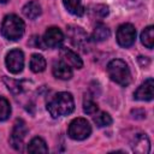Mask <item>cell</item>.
<instances>
[{"instance_id": "cell-12", "label": "cell", "mask_w": 154, "mask_h": 154, "mask_svg": "<svg viewBox=\"0 0 154 154\" xmlns=\"http://www.w3.org/2000/svg\"><path fill=\"white\" fill-rule=\"evenodd\" d=\"M52 71H53V75H54L57 78L63 79V81L70 79V78L72 77V69H71V66H69V65H67L66 63H64L63 60L54 63Z\"/></svg>"}, {"instance_id": "cell-16", "label": "cell", "mask_w": 154, "mask_h": 154, "mask_svg": "<svg viewBox=\"0 0 154 154\" xmlns=\"http://www.w3.org/2000/svg\"><path fill=\"white\" fill-rule=\"evenodd\" d=\"M63 4L65 6V8L75 16H82L84 13V7L82 6V0H63Z\"/></svg>"}, {"instance_id": "cell-15", "label": "cell", "mask_w": 154, "mask_h": 154, "mask_svg": "<svg viewBox=\"0 0 154 154\" xmlns=\"http://www.w3.org/2000/svg\"><path fill=\"white\" fill-rule=\"evenodd\" d=\"M28 152L29 153H48V148L43 138L34 137L28 144Z\"/></svg>"}, {"instance_id": "cell-7", "label": "cell", "mask_w": 154, "mask_h": 154, "mask_svg": "<svg viewBox=\"0 0 154 154\" xmlns=\"http://www.w3.org/2000/svg\"><path fill=\"white\" fill-rule=\"evenodd\" d=\"M6 67L11 73H19L22 72L23 67H24V54L20 49H12L7 53L6 59Z\"/></svg>"}, {"instance_id": "cell-5", "label": "cell", "mask_w": 154, "mask_h": 154, "mask_svg": "<svg viewBox=\"0 0 154 154\" xmlns=\"http://www.w3.org/2000/svg\"><path fill=\"white\" fill-rule=\"evenodd\" d=\"M28 132V129H26V125L24 123V120L22 119H18L16 123H14V126H13V130L11 132V136H10V144L16 149V150H23V147H24V138H25V135Z\"/></svg>"}, {"instance_id": "cell-19", "label": "cell", "mask_w": 154, "mask_h": 154, "mask_svg": "<svg viewBox=\"0 0 154 154\" xmlns=\"http://www.w3.org/2000/svg\"><path fill=\"white\" fill-rule=\"evenodd\" d=\"M141 42L147 48H149V49L153 48V46H154V28L152 25L147 26L141 32Z\"/></svg>"}, {"instance_id": "cell-2", "label": "cell", "mask_w": 154, "mask_h": 154, "mask_svg": "<svg viewBox=\"0 0 154 154\" xmlns=\"http://www.w3.org/2000/svg\"><path fill=\"white\" fill-rule=\"evenodd\" d=\"M25 30V25L24 22L16 14H8L4 18L2 23H1V35L10 40V41H17L19 40Z\"/></svg>"}, {"instance_id": "cell-25", "label": "cell", "mask_w": 154, "mask_h": 154, "mask_svg": "<svg viewBox=\"0 0 154 154\" xmlns=\"http://www.w3.org/2000/svg\"><path fill=\"white\" fill-rule=\"evenodd\" d=\"M7 1H8V0H0L1 4H5V2H7Z\"/></svg>"}, {"instance_id": "cell-9", "label": "cell", "mask_w": 154, "mask_h": 154, "mask_svg": "<svg viewBox=\"0 0 154 154\" xmlns=\"http://www.w3.org/2000/svg\"><path fill=\"white\" fill-rule=\"evenodd\" d=\"M42 40H43V43L46 47L55 48V47H59L61 45V42L64 41V34L59 28L52 26L46 30Z\"/></svg>"}, {"instance_id": "cell-13", "label": "cell", "mask_w": 154, "mask_h": 154, "mask_svg": "<svg viewBox=\"0 0 154 154\" xmlns=\"http://www.w3.org/2000/svg\"><path fill=\"white\" fill-rule=\"evenodd\" d=\"M132 149L134 152L136 153H149L150 150V142H149V138L146 134H138L135 140H134V143H132Z\"/></svg>"}, {"instance_id": "cell-18", "label": "cell", "mask_w": 154, "mask_h": 154, "mask_svg": "<svg viewBox=\"0 0 154 154\" xmlns=\"http://www.w3.org/2000/svg\"><path fill=\"white\" fill-rule=\"evenodd\" d=\"M111 36V30L103 25V24H99L96 25V28L94 29L93 31V35H91V38L96 42H101V41H105L107 40L108 37Z\"/></svg>"}, {"instance_id": "cell-14", "label": "cell", "mask_w": 154, "mask_h": 154, "mask_svg": "<svg viewBox=\"0 0 154 154\" xmlns=\"http://www.w3.org/2000/svg\"><path fill=\"white\" fill-rule=\"evenodd\" d=\"M23 14L29 19H35L41 14V6L37 1H29L23 7Z\"/></svg>"}, {"instance_id": "cell-3", "label": "cell", "mask_w": 154, "mask_h": 154, "mask_svg": "<svg viewBox=\"0 0 154 154\" xmlns=\"http://www.w3.org/2000/svg\"><path fill=\"white\" fill-rule=\"evenodd\" d=\"M109 78L122 87H126L131 82V73L128 64L122 59H113L107 65Z\"/></svg>"}, {"instance_id": "cell-1", "label": "cell", "mask_w": 154, "mask_h": 154, "mask_svg": "<svg viewBox=\"0 0 154 154\" xmlns=\"http://www.w3.org/2000/svg\"><path fill=\"white\" fill-rule=\"evenodd\" d=\"M75 109V101L70 93L60 91L51 97L47 102V111L53 118L70 114Z\"/></svg>"}, {"instance_id": "cell-11", "label": "cell", "mask_w": 154, "mask_h": 154, "mask_svg": "<svg viewBox=\"0 0 154 154\" xmlns=\"http://www.w3.org/2000/svg\"><path fill=\"white\" fill-rule=\"evenodd\" d=\"M60 58L64 63H66L69 66L75 67V69H81L83 66V61L79 58V55L77 53H75L73 51H71L70 48H61L60 49Z\"/></svg>"}, {"instance_id": "cell-24", "label": "cell", "mask_w": 154, "mask_h": 154, "mask_svg": "<svg viewBox=\"0 0 154 154\" xmlns=\"http://www.w3.org/2000/svg\"><path fill=\"white\" fill-rule=\"evenodd\" d=\"M97 109H99L97 105L91 99H85L84 100V102H83V111L87 114H95L97 112Z\"/></svg>"}, {"instance_id": "cell-21", "label": "cell", "mask_w": 154, "mask_h": 154, "mask_svg": "<svg viewBox=\"0 0 154 154\" xmlns=\"http://www.w3.org/2000/svg\"><path fill=\"white\" fill-rule=\"evenodd\" d=\"M93 120L99 128L108 126L112 124V117L106 112H99L97 114L95 113V116L93 117Z\"/></svg>"}, {"instance_id": "cell-22", "label": "cell", "mask_w": 154, "mask_h": 154, "mask_svg": "<svg viewBox=\"0 0 154 154\" xmlns=\"http://www.w3.org/2000/svg\"><path fill=\"white\" fill-rule=\"evenodd\" d=\"M4 82L5 84L7 85V89L10 91H12L13 94H19L24 90V85H23V82L20 81H17V79H11L8 77H4Z\"/></svg>"}, {"instance_id": "cell-8", "label": "cell", "mask_w": 154, "mask_h": 154, "mask_svg": "<svg viewBox=\"0 0 154 154\" xmlns=\"http://www.w3.org/2000/svg\"><path fill=\"white\" fill-rule=\"evenodd\" d=\"M67 36L71 41V43L78 48H85V46L89 42L87 32L77 25H69L67 26Z\"/></svg>"}, {"instance_id": "cell-23", "label": "cell", "mask_w": 154, "mask_h": 154, "mask_svg": "<svg viewBox=\"0 0 154 154\" xmlns=\"http://www.w3.org/2000/svg\"><path fill=\"white\" fill-rule=\"evenodd\" d=\"M11 114V106H10V102L0 96V120H6Z\"/></svg>"}, {"instance_id": "cell-10", "label": "cell", "mask_w": 154, "mask_h": 154, "mask_svg": "<svg viewBox=\"0 0 154 154\" xmlns=\"http://www.w3.org/2000/svg\"><path fill=\"white\" fill-rule=\"evenodd\" d=\"M154 96V81L153 78L146 79L134 93V97L140 101H150Z\"/></svg>"}, {"instance_id": "cell-20", "label": "cell", "mask_w": 154, "mask_h": 154, "mask_svg": "<svg viewBox=\"0 0 154 154\" xmlns=\"http://www.w3.org/2000/svg\"><path fill=\"white\" fill-rule=\"evenodd\" d=\"M89 14L93 19L95 18H105L107 14H108V7L106 5H102V4H96V5H91L89 7Z\"/></svg>"}, {"instance_id": "cell-6", "label": "cell", "mask_w": 154, "mask_h": 154, "mask_svg": "<svg viewBox=\"0 0 154 154\" xmlns=\"http://www.w3.org/2000/svg\"><path fill=\"white\" fill-rule=\"evenodd\" d=\"M136 40V29L132 24H122L117 30V42L122 47H130Z\"/></svg>"}, {"instance_id": "cell-4", "label": "cell", "mask_w": 154, "mask_h": 154, "mask_svg": "<svg viewBox=\"0 0 154 154\" xmlns=\"http://www.w3.org/2000/svg\"><path fill=\"white\" fill-rule=\"evenodd\" d=\"M67 134H69L70 138L76 140V141H82V140H85L87 137H89V135L91 134V126L87 119L76 118L70 123Z\"/></svg>"}, {"instance_id": "cell-17", "label": "cell", "mask_w": 154, "mask_h": 154, "mask_svg": "<svg viewBox=\"0 0 154 154\" xmlns=\"http://www.w3.org/2000/svg\"><path fill=\"white\" fill-rule=\"evenodd\" d=\"M30 70L35 73H38V72H42L45 71L46 69V60L42 55L40 54H32L31 58H30Z\"/></svg>"}]
</instances>
